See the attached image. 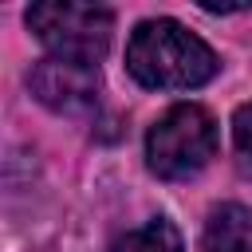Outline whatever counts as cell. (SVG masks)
<instances>
[{
  "label": "cell",
  "instance_id": "6da1fadb",
  "mask_svg": "<svg viewBox=\"0 0 252 252\" xmlns=\"http://www.w3.org/2000/svg\"><path fill=\"white\" fill-rule=\"evenodd\" d=\"M126 71L150 91H193L217 75V55L177 20H146L126 43Z\"/></svg>",
  "mask_w": 252,
  "mask_h": 252
},
{
  "label": "cell",
  "instance_id": "7a4b0ae2",
  "mask_svg": "<svg viewBox=\"0 0 252 252\" xmlns=\"http://www.w3.org/2000/svg\"><path fill=\"white\" fill-rule=\"evenodd\" d=\"M217 154V122L197 102L169 106L146 134V161L158 177L181 181L209 165Z\"/></svg>",
  "mask_w": 252,
  "mask_h": 252
},
{
  "label": "cell",
  "instance_id": "3957f363",
  "mask_svg": "<svg viewBox=\"0 0 252 252\" xmlns=\"http://www.w3.org/2000/svg\"><path fill=\"white\" fill-rule=\"evenodd\" d=\"M28 28L39 35V43L59 55V59H75V63H94L106 55L110 47V32H114V16L98 4H71V0H47V4H32L28 8Z\"/></svg>",
  "mask_w": 252,
  "mask_h": 252
},
{
  "label": "cell",
  "instance_id": "277c9868",
  "mask_svg": "<svg viewBox=\"0 0 252 252\" xmlns=\"http://www.w3.org/2000/svg\"><path fill=\"white\" fill-rule=\"evenodd\" d=\"M28 87L43 106H51L59 114H83L98 102L102 79H98L94 63H75V59L47 55L28 71Z\"/></svg>",
  "mask_w": 252,
  "mask_h": 252
},
{
  "label": "cell",
  "instance_id": "5b68a950",
  "mask_svg": "<svg viewBox=\"0 0 252 252\" xmlns=\"http://www.w3.org/2000/svg\"><path fill=\"white\" fill-rule=\"evenodd\" d=\"M205 252H252V209L217 205L205 220Z\"/></svg>",
  "mask_w": 252,
  "mask_h": 252
},
{
  "label": "cell",
  "instance_id": "8992f818",
  "mask_svg": "<svg viewBox=\"0 0 252 252\" xmlns=\"http://www.w3.org/2000/svg\"><path fill=\"white\" fill-rule=\"evenodd\" d=\"M106 252H181V232H177L165 217H154V220H146L142 228L118 236Z\"/></svg>",
  "mask_w": 252,
  "mask_h": 252
},
{
  "label": "cell",
  "instance_id": "52a82bcc",
  "mask_svg": "<svg viewBox=\"0 0 252 252\" xmlns=\"http://www.w3.org/2000/svg\"><path fill=\"white\" fill-rule=\"evenodd\" d=\"M232 142H236L240 165L252 173V102L236 106V114H232Z\"/></svg>",
  "mask_w": 252,
  "mask_h": 252
}]
</instances>
